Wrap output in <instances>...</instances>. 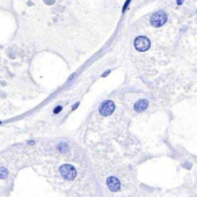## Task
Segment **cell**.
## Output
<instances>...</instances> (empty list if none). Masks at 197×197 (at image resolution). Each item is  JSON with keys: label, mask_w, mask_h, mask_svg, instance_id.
<instances>
[{"label": "cell", "mask_w": 197, "mask_h": 197, "mask_svg": "<svg viewBox=\"0 0 197 197\" xmlns=\"http://www.w3.org/2000/svg\"><path fill=\"white\" fill-rule=\"evenodd\" d=\"M167 21V14L163 11H159L155 12L152 16H151V24L155 28H159L161 26H163Z\"/></svg>", "instance_id": "6da1fadb"}, {"label": "cell", "mask_w": 197, "mask_h": 197, "mask_svg": "<svg viewBox=\"0 0 197 197\" xmlns=\"http://www.w3.org/2000/svg\"><path fill=\"white\" fill-rule=\"evenodd\" d=\"M133 45H134V48H136L138 51L144 52V51L149 50V48L151 46V42H150V40H149L147 37H145V36H139V37H137V38L134 40Z\"/></svg>", "instance_id": "7a4b0ae2"}, {"label": "cell", "mask_w": 197, "mask_h": 197, "mask_svg": "<svg viewBox=\"0 0 197 197\" xmlns=\"http://www.w3.org/2000/svg\"><path fill=\"white\" fill-rule=\"evenodd\" d=\"M61 174L66 180H73L75 178V175H77V171L72 165L66 163V165H63L61 167Z\"/></svg>", "instance_id": "3957f363"}, {"label": "cell", "mask_w": 197, "mask_h": 197, "mask_svg": "<svg viewBox=\"0 0 197 197\" xmlns=\"http://www.w3.org/2000/svg\"><path fill=\"white\" fill-rule=\"evenodd\" d=\"M115 110V103L112 101H104L100 108H99V112L102 116H109L111 115Z\"/></svg>", "instance_id": "277c9868"}, {"label": "cell", "mask_w": 197, "mask_h": 197, "mask_svg": "<svg viewBox=\"0 0 197 197\" xmlns=\"http://www.w3.org/2000/svg\"><path fill=\"white\" fill-rule=\"evenodd\" d=\"M108 187L111 191H117L121 188V183L116 178H109L108 179Z\"/></svg>", "instance_id": "5b68a950"}, {"label": "cell", "mask_w": 197, "mask_h": 197, "mask_svg": "<svg viewBox=\"0 0 197 197\" xmlns=\"http://www.w3.org/2000/svg\"><path fill=\"white\" fill-rule=\"evenodd\" d=\"M147 107H149V101L147 100H139L134 104V110L140 112V111H144Z\"/></svg>", "instance_id": "8992f818"}, {"label": "cell", "mask_w": 197, "mask_h": 197, "mask_svg": "<svg viewBox=\"0 0 197 197\" xmlns=\"http://www.w3.org/2000/svg\"><path fill=\"white\" fill-rule=\"evenodd\" d=\"M7 171L5 169V168H0V179H5L7 176Z\"/></svg>", "instance_id": "52a82bcc"}, {"label": "cell", "mask_w": 197, "mask_h": 197, "mask_svg": "<svg viewBox=\"0 0 197 197\" xmlns=\"http://www.w3.org/2000/svg\"><path fill=\"white\" fill-rule=\"evenodd\" d=\"M59 150H61V152H65L67 150V145L66 144H61L59 145Z\"/></svg>", "instance_id": "ba28073f"}, {"label": "cell", "mask_w": 197, "mask_h": 197, "mask_svg": "<svg viewBox=\"0 0 197 197\" xmlns=\"http://www.w3.org/2000/svg\"><path fill=\"white\" fill-rule=\"evenodd\" d=\"M62 109H63V107H61V106H58V107H56L54 108V110H53V112L54 114H58L59 111H62Z\"/></svg>", "instance_id": "9c48e42d"}, {"label": "cell", "mask_w": 197, "mask_h": 197, "mask_svg": "<svg viewBox=\"0 0 197 197\" xmlns=\"http://www.w3.org/2000/svg\"><path fill=\"white\" fill-rule=\"evenodd\" d=\"M130 1H131V0H126V3H125V4H124V6H123V12H125V11H126V8H128V6H129Z\"/></svg>", "instance_id": "30bf717a"}, {"label": "cell", "mask_w": 197, "mask_h": 197, "mask_svg": "<svg viewBox=\"0 0 197 197\" xmlns=\"http://www.w3.org/2000/svg\"><path fill=\"white\" fill-rule=\"evenodd\" d=\"M109 73H110V70H108V71H106V72H104V73H103V74H102V77H103V78H104V77H107V75H108V74H109Z\"/></svg>", "instance_id": "8fae6325"}, {"label": "cell", "mask_w": 197, "mask_h": 197, "mask_svg": "<svg viewBox=\"0 0 197 197\" xmlns=\"http://www.w3.org/2000/svg\"><path fill=\"white\" fill-rule=\"evenodd\" d=\"M183 4V0H178V5H182Z\"/></svg>", "instance_id": "7c38bea8"}, {"label": "cell", "mask_w": 197, "mask_h": 197, "mask_svg": "<svg viewBox=\"0 0 197 197\" xmlns=\"http://www.w3.org/2000/svg\"><path fill=\"white\" fill-rule=\"evenodd\" d=\"M78 106H79V103H75V104H74V106H73V107H72V109H73V110H74V109H75V108H78Z\"/></svg>", "instance_id": "4fadbf2b"}, {"label": "cell", "mask_w": 197, "mask_h": 197, "mask_svg": "<svg viewBox=\"0 0 197 197\" xmlns=\"http://www.w3.org/2000/svg\"><path fill=\"white\" fill-rule=\"evenodd\" d=\"M0 124H1V122H0Z\"/></svg>", "instance_id": "5bb4252c"}]
</instances>
